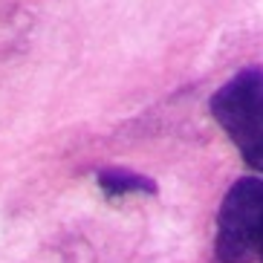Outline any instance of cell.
Instances as JSON below:
<instances>
[{"mask_svg":"<svg viewBox=\"0 0 263 263\" xmlns=\"http://www.w3.org/2000/svg\"><path fill=\"white\" fill-rule=\"evenodd\" d=\"M209 107L243 162L263 174V70L249 67L232 76L211 96Z\"/></svg>","mask_w":263,"mask_h":263,"instance_id":"cell-1","label":"cell"},{"mask_svg":"<svg viewBox=\"0 0 263 263\" xmlns=\"http://www.w3.org/2000/svg\"><path fill=\"white\" fill-rule=\"evenodd\" d=\"M220 263H263V174L240 177L226 194L214 232Z\"/></svg>","mask_w":263,"mask_h":263,"instance_id":"cell-2","label":"cell"},{"mask_svg":"<svg viewBox=\"0 0 263 263\" xmlns=\"http://www.w3.org/2000/svg\"><path fill=\"white\" fill-rule=\"evenodd\" d=\"M99 185L107 197H127V194H156V182L145 174H136L130 168H101L99 171Z\"/></svg>","mask_w":263,"mask_h":263,"instance_id":"cell-3","label":"cell"}]
</instances>
